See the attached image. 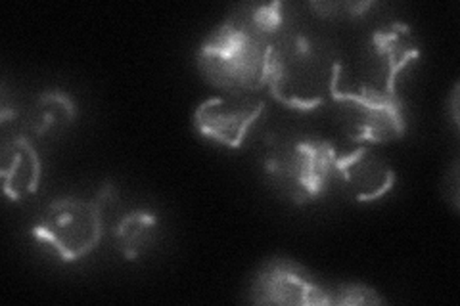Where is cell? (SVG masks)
I'll return each instance as SVG.
<instances>
[{
  "mask_svg": "<svg viewBox=\"0 0 460 306\" xmlns=\"http://www.w3.org/2000/svg\"><path fill=\"white\" fill-rule=\"evenodd\" d=\"M284 4H246L219 23L198 50V67L223 92L267 89L269 60L282 35Z\"/></svg>",
  "mask_w": 460,
  "mask_h": 306,
  "instance_id": "1",
  "label": "cell"
},
{
  "mask_svg": "<svg viewBox=\"0 0 460 306\" xmlns=\"http://www.w3.org/2000/svg\"><path fill=\"white\" fill-rule=\"evenodd\" d=\"M341 83V64L332 47L304 35H280L272 45L267 89L282 106L314 111L330 104Z\"/></svg>",
  "mask_w": 460,
  "mask_h": 306,
  "instance_id": "2",
  "label": "cell"
},
{
  "mask_svg": "<svg viewBox=\"0 0 460 306\" xmlns=\"http://www.w3.org/2000/svg\"><path fill=\"white\" fill-rule=\"evenodd\" d=\"M115 199L111 184H104L94 199L62 197L52 201L33 224L31 234L66 262L91 255L104 234V209Z\"/></svg>",
  "mask_w": 460,
  "mask_h": 306,
  "instance_id": "3",
  "label": "cell"
},
{
  "mask_svg": "<svg viewBox=\"0 0 460 306\" xmlns=\"http://www.w3.org/2000/svg\"><path fill=\"white\" fill-rule=\"evenodd\" d=\"M338 152L330 142L301 138L279 145L265 162V170L279 192L305 205L316 201L336 179Z\"/></svg>",
  "mask_w": 460,
  "mask_h": 306,
  "instance_id": "4",
  "label": "cell"
},
{
  "mask_svg": "<svg viewBox=\"0 0 460 306\" xmlns=\"http://www.w3.org/2000/svg\"><path fill=\"white\" fill-rule=\"evenodd\" d=\"M330 106L341 133L358 144L394 142L407 130L405 109L397 96L338 86Z\"/></svg>",
  "mask_w": 460,
  "mask_h": 306,
  "instance_id": "5",
  "label": "cell"
},
{
  "mask_svg": "<svg viewBox=\"0 0 460 306\" xmlns=\"http://www.w3.org/2000/svg\"><path fill=\"white\" fill-rule=\"evenodd\" d=\"M420 56L411 27L405 23H387L367 39L358 57L361 81L358 89L382 96H397V81Z\"/></svg>",
  "mask_w": 460,
  "mask_h": 306,
  "instance_id": "6",
  "label": "cell"
},
{
  "mask_svg": "<svg viewBox=\"0 0 460 306\" xmlns=\"http://www.w3.org/2000/svg\"><path fill=\"white\" fill-rule=\"evenodd\" d=\"M265 111L257 92H225L201 101L194 113V127L201 136L225 148H240Z\"/></svg>",
  "mask_w": 460,
  "mask_h": 306,
  "instance_id": "7",
  "label": "cell"
},
{
  "mask_svg": "<svg viewBox=\"0 0 460 306\" xmlns=\"http://www.w3.org/2000/svg\"><path fill=\"white\" fill-rule=\"evenodd\" d=\"M250 301L284 306L328 304V293L326 285L316 282L299 262L279 257L267 260L253 275Z\"/></svg>",
  "mask_w": 460,
  "mask_h": 306,
  "instance_id": "8",
  "label": "cell"
},
{
  "mask_svg": "<svg viewBox=\"0 0 460 306\" xmlns=\"http://www.w3.org/2000/svg\"><path fill=\"white\" fill-rule=\"evenodd\" d=\"M336 179L351 199L372 203L390 194L395 184V172L380 155L361 145L353 152L338 153Z\"/></svg>",
  "mask_w": 460,
  "mask_h": 306,
  "instance_id": "9",
  "label": "cell"
},
{
  "mask_svg": "<svg viewBox=\"0 0 460 306\" xmlns=\"http://www.w3.org/2000/svg\"><path fill=\"white\" fill-rule=\"evenodd\" d=\"M0 177H3L4 194L12 201H23L37 192L42 177V165L31 138L25 135H13L3 140Z\"/></svg>",
  "mask_w": 460,
  "mask_h": 306,
  "instance_id": "10",
  "label": "cell"
},
{
  "mask_svg": "<svg viewBox=\"0 0 460 306\" xmlns=\"http://www.w3.org/2000/svg\"><path fill=\"white\" fill-rule=\"evenodd\" d=\"M77 119L74 98L60 89L40 92L29 113V127L39 138L60 136Z\"/></svg>",
  "mask_w": 460,
  "mask_h": 306,
  "instance_id": "11",
  "label": "cell"
},
{
  "mask_svg": "<svg viewBox=\"0 0 460 306\" xmlns=\"http://www.w3.org/2000/svg\"><path fill=\"white\" fill-rule=\"evenodd\" d=\"M160 218L150 209H135L121 216L113 241L125 260H138L155 241Z\"/></svg>",
  "mask_w": 460,
  "mask_h": 306,
  "instance_id": "12",
  "label": "cell"
},
{
  "mask_svg": "<svg viewBox=\"0 0 460 306\" xmlns=\"http://www.w3.org/2000/svg\"><path fill=\"white\" fill-rule=\"evenodd\" d=\"M328 304H343V306H361V304H382L385 299L378 295L376 289L363 284H338L326 285Z\"/></svg>",
  "mask_w": 460,
  "mask_h": 306,
  "instance_id": "13",
  "label": "cell"
},
{
  "mask_svg": "<svg viewBox=\"0 0 460 306\" xmlns=\"http://www.w3.org/2000/svg\"><path fill=\"white\" fill-rule=\"evenodd\" d=\"M313 10H316L321 18H361L367 10H370L372 3H311Z\"/></svg>",
  "mask_w": 460,
  "mask_h": 306,
  "instance_id": "14",
  "label": "cell"
},
{
  "mask_svg": "<svg viewBox=\"0 0 460 306\" xmlns=\"http://www.w3.org/2000/svg\"><path fill=\"white\" fill-rule=\"evenodd\" d=\"M451 111H453V121H455V127H456L458 125V84L455 86V91H453Z\"/></svg>",
  "mask_w": 460,
  "mask_h": 306,
  "instance_id": "15",
  "label": "cell"
}]
</instances>
